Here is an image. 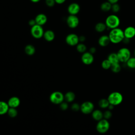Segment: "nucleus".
Wrapping results in <instances>:
<instances>
[{"label": "nucleus", "instance_id": "nucleus-20", "mask_svg": "<svg viewBox=\"0 0 135 135\" xmlns=\"http://www.w3.org/2000/svg\"><path fill=\"white\" fill-rule=\"evenodd\" d=\"M107 59L110 61L111 64H114L120 62L117 53H111L108 56Z\"/></svg>", "mask_w": 135, "mask_h": 135}, {"label": "nucleus", "instance_id": "nucleus-28", "mask_svg": "<svg viewBox=\"0 0 135 135\" xmlns=\"http://www.w3.org/2000/svg\"><path fill=\"white\" fill-rule=\"evenodd\" d=\"M111 65V63L107 59L103 60V61L101 63V66L102 68L104 70H108L110 69Z\"/></svg>", "mask_w": 135, "mask_h": 135}, {"label": "nucleus", "instance_id": "nucleus-11", "mask_svg": "<svg viewBox=\"0 0 135 135\" xmlns=\"http://www.w3.org/2000/svg\"><path fill=\"white\" fill-rule=\"evenodd\" d=\"M81 60L85 65L91 64L94 61L93 55L89 52H85L82 54Z\"/></svg>", "mask_w": 135, "mask_h": 135}, {"label": "nucleus", "instance_id": "nucleus-40", "mask_svg": "<svg viewBox=\"0 0 135 135\" xmlns=\"http://www.w3.org/2000/svg\"><path fill=\"white\" fill-rule=\"evenodd\" d=\"M119 0H107V1H108V2H109L110 3H111V4H113L115 3H118Z\"/></svg>", "mask_w": 135, "mask_h": 135}, {"label": "nucleus", "instance_id": "nucleus-41", "mask_svg": "<svg viewBox=\"0 0 135 135\" xmlns=\"http://www.w3.org/2000/svg\"><path fill=\"white\" fill-rule=\"evenodd\" d=\"M114 105H112V104H110L109 105V106H108V110H113V108H114Z\"/></svg>", "mask_w": 135, "mask_h": 135}, {"label": "nucleus", "instance_id": "nucleus-1", "mask_svg": "<svg viewBox=\"0 0 135 135\" xmlns=\"http://www.w3.org/2000/svg\"><path fill=\"white\" fill-rule=\"evenodd\" d=\"M108 36L110 42L114 44H117L123 42L124 38L123 31L120 27L110 30Z\"/></svg>", "mask_w": 135, "mask_h": 135}, {"label": "nucleus", "instance_id": "nucleus-24", "mask_svg": "<svg viewBox=\"0 0 135 135\" xmlns=\"http://www.w3.org/2000/svg\"><path fill=\"white\" fill-rule=\"evenodd\" d=\"M75 97V94L71 91L66 92V94L64 95V99L68 102H71L74 101Z\"/></svg>", "mask_w": 135, "mask_h": 135}, {"label": "nucleus", "instance_id": "nucleus-34", "mask_svg": "<svg viewBox=\"0 0 135 135\" xmlns=\"http://www.w3.org/2000/svg\"><path fill=\"white\" fill-rule=\"evenodd\" d=\"M71 109L74 111H77L80 109V105L77 103H74L72 105Z\"/></svg>", "mask_w": 135, "mask_h": 135}, {"label": "nucleus", "instance_id": "nucleus-9", "mask_svg": "<svg viewBox=\"0 0 135 135\" xmlns=\"http://www.w3.org/2000/svg\"><path fill=\"white\" fill-rule=\"evenodd\" d=\"M94 104L90 101L84 102L80 105V110L81 112L84 114H89L92 112L94 110Z\"/></svg>", "mask_w": 135, "mask_h": 135}, {"label": "nucleus", "instance_id": "nucleus-12", "mask_svg": "<svg viewBox=\"0 0 135 135\" xmlns=\"http://www.w3.org/2000/svg\"><path fill=\"white\" fill-rule=\"evenodd\" d=\"M123 31L126 38L131 40L135 36V27L133 26H128Z\"/></svg>", "mask_w": 135, "mask_h": 135}, {"label": "nucleus", "instance_id": "nucleus-17", "mask_svg": "<svg viewBox=\"0 0 135 135\" xmlns=\"http://www.w3.org/2000/svg\"><path fill=\"white\" fill-rule=\"evenodd\" d=\"M43 37L46 41L51 42L55 38V34L53 31L48 30L44 32Z\"/></svg>", "mask_w": 135, "mask_h": 135}, {"label": "nucleus", "instance_id": "nucleus-43", "mask_svg": "<svg viewBox=\"0 0 135 135\" xmlns=\"http://www.w3.org/2000/svg\"><path fill=\"white\" fill-rule=\"evenodd\" d=\"M134 57H135V50L134 51Z\"/></svg>", "mask_w": 135, "mask_h": 135}, {"label": "nucleus", "instance_id": "nucleus-16", "mask_svg": "<svg viewBox=\"0 0 135 135\" xmlns=\"http://www.w3.org/2000/svg\"><path fill=\"white\" fill-rule=\"evenodd\" d=\"M7 103L9 107L16 108L20 105V100L16 97H13L8 100Z\"/></svg>", "mask_w": 135, "mask_h": 135}, {"label": "nucleus", "instance_id": "nucleus-23", "mask_svg": "<svg viewBox=\"0 0 135 135\" xmlns=\"http://www.w3.org/2000/svg\"><path fill=\"white\" fill-rule=\"evenodd\" d=\"M25 52L26 54L28 55H32L35 52V47L31 44H28L26 45L24 49Z\"/></svg>", "mask_w": 135, "mask_h": 135}, {"label": "nucleus", "instance_id": "nucleus-36", "mask_svg": "<svg viewBox=\"0 0 135 135\" xmlns=\"http://www.w3.org/2000/svg\"><path fill=\"white\" fill-rule=\"evenodd\" d=\"M28 24L30 26L32 27L34 25H35L36 24V22H35V19H31L29 21H28Z\"/></svg>", "mask_w": 135, "mask_h": 135}, {"label": "nucleus", "instance_id": "nucleus-33", "mask_svg": "<svg viewBox=\"0 0 135 135\" xmlns=\"http://www.w3.org/2000/svg\"><path fill=\"white\" fill-rule=\"evenodd\" d=\"M55 3V0H45V4L49 7H53Z\"/></svg>", "mask_w": 135, "mask_h": 135}, {"label": "nucleus", "instance_id": "nucleus-5", "mask_svg": "<svg viewBox=\"0 0 135 135\" xmlns=\"http://www.w3.org/2000/svg\"><path fill=\"white\" fill-rule=\"evenodd\" d=\"M110 128V123L108 120L103 118L98 121L96 126V129L100 133H106Z\"/></svg>", "mask_w": 135, "mask_h": 135}, {"label": "nucleus", "instance_id": "nucleus-21", "mask_svg": "<svg viewBox=\"0 0 135 135\" xmlns=\"http://www.w3.org/2000/svg\"><path fill=\"white\" fill-rule=\"evenodd\" d=\"M9 108L7 103L4 101H0V115L7 113Z\"/></svg>", "mask_w": 135, "mask_h": 135}, {"label": "nucleus", "instance_id": "nucleus-25", "mask_svg": "<svg viewBox=\"0 0 135 135\" xmlns=\"http://www.w3.org/2000/svg\"><path fill=\"white\" fill-rule=\"evenodd\" d=\"M76 49L77 51L79 52V53H83L86 52L87 48H86V46L83 43L79 42L76 45Z\"/></svg>", "mask_w": 135, "mask_h": 135}, {"label": "nucleus", "instance_id": "nucleus-31", "mask_svg": "<svg viewBox=\"0 0 135 135\" xmlns=\"http://www.w3.org/2000/svg\"><path fill=\"white\" fill-rule=\"evenodd\" d=\"M120 10V6L118 3H115L113 4H112L111 6V10L112 12H113L114 14L118 13Z\"/></svg>", "mask_w": 135, "mask_h": 135}, {"label": "nucleus", "instance_id": "nucleus-7", "mask_svg": "<svg viewBox=\"0 0 135 135\" xmlns=\"http://www.w3.org/2000/svg\"><path fill=\"white\" fill-rule=\"evenodd\" d=\"M64 99V95L59 91H55L51 93L50 97L51 102L54 104H58L61 103Z\"/></svg>", "mask_w": 135, "mask_h": 135}, {"label": "nucleus", "instance_id": "nucleus-39", "mask_svg": "<svg viewBox=\"0 0 135 135\" xmlns=\"http://www.w3.org/2000/svg\"><path fill=\"white\" fill-rule=\"evenodd\" d=\"M55 1L56 4H63L66 1V0H55Z\"/></svg>", "mask_w": 135, "mask_h": 135}, {"label": "nucleus", "instance_id": "nucleus-10", "mask_svg": "<svg viewBox=\"0 0 135 135\" xmlns=\"http://www.w3.org/2000/svg\"><path fill=\"white\" fill-rule=\"evenodd\" d=\"M65 42L70 46H76L79 43V36L75 33H70L66 36Z\"/></svg>", "mask_w": 135, "mask_h": 135}, {"label": "nucleus", "instance_id": "nucleus-32", "mask_svg": "<svg viewBox=\"0 0 135 135\" xmlns=\"http://www.w3.org/2000/svg\"><path fill=\"white\" fill-rule=\"evenodd\" d=\"M112 115V112L109 110H106L103 112V118L105 119H107V120L109 119L110 118H111Z\"/></svg>", "mask_w": 135, "mask_h": 135}, {"label": "nucleus", "instance_id": "nucleus-22", "mask_svg": "<svg viewBox=\"0 0 135 135\" xmlns=\"http://www.w3.org/2000/svg\"><path fill=\"white\" fill-rule=\"evenodd\" d=\"M112 4L108 2V1L103 2L100 5V9L102 11L104 12H107L111 10Z\"/></svg>", "mask_w": 135, "mask_h": 135}, {"label": "nucleus", "instance_id": "nucleus-27", "mask_svg": "<svg viewBox=\"0 0 135 135\" xmlns=\"http://www.w3.org/2000/svg\"><path fill=\"white\" fill-rule=\"evenodd\" d=\"M126 63L128 68L130 69H135V57H130Z\"/></svg>", "mask_w": 135, "mask_h": 135}, {"label": "nucleus", "instance_id": "nucleus-18", "mask_svg": "<svg viewBox=\"0 0 135 135\" xmlns=\"http://www.w3.org/2000/svg\"><path fill=\"white\" fill-rule=\"evenodd\" d=\"M92 117L94 120L99 121L103 118V113L100 110H94L92 112Z\"/></svg>", "mask_w": 135, "mask_h": 135}, {"label": "nucleus", "instance_id": "nucleus-6", "mask_svg": "<svg viewBox=\"0 0 135 135\" xmlns=\"http://www.w3.org/2000/svg\"><path fill=\"white\" fill-rule=\"evenodd\" d=\"M44 31L42 26L35 24L31 28V35L36 39L41 38L43 36Z\"/></svg>", "mask_w": 135, "mask_h": 135}, {"label": "nucleus", "instance_id": "nucleus-15", "mask_svg": "<svg viewBox=\"0 0 135 135\" xmlns=\"http://www.w3.org/2000/svg\"><path fill=\"white\" fill-rule=\"evenodd\" d=\"M98 44L101 47H105L108 46L110 42L108 35H102L98 39Z\"/></svg>", "mask_w": 135, "mask_h": 135}, {"label": "nucleus", "instance_id": "nucleus-2", "mask_svg": "<svg viewBox=\"0 0 135 135\" xmlns=\"http://www.w3.org/2000/svg\"><path fill=\"white\" fill-rule=\"evenodd\" d=\"M104 23L107 28L111 30L119 27L120 24V19L118 15L113 13L107 16Z\"/></svg>", "mask_w": 135, "mask_h": 135}, {"label": "nucleus", "instance_id": "nucleus-26", "mask_svg": "<svg viewBox=\"0 0 135 135\" xmlns=\"http://www.w3.org/2000/svg\"><path fill=\"white\" fill-rule=\"evenodd\" d=\"M109 104L110 103L107 99H101L99 101V105L101 108L102 109L107 108Z\"/></svg>", "mask_w": 135, "mask_h": 135}, {"label": "nucleus", "instance_id": "nucleus-42", "mask_svg": "<svg viewBox=\"0 0 135 135\" xmlns=\"http://www.w3.org/2000/svg\"><path fill=\"white\" fill-rule=\"evenodd\" d=\"M32 2H33V3H38V2H39L41 0H30Z\"/></svg>", "mask_w": 135, "mask_h": 135}, {"label": "nucleus", "instance_id": "nucleus-30", "mask_svg": "<svg viewBox=\"0 0 135 135\" xmlns=\"http://www.w3.org/2000/svg\"><path fill=\"white\" fill-rule=\"evenodd\" d=\"M7 113L8 115L11 118H14L15 117L17 114V111L16 109L14 108H9Z\"/></svg>", "mask_w": 135, "mask_h": 135}, {"label": "nucleus", "instance_id": "nucleus-29", "mask_svg": "<svg viewBox=\"0 0 135 135\" xmlns=\"http://www.w3.org/2000/svg\"><path fill=\"white\" fill-rule=\"evenodd\" d=\"M110 69H111V71L113 72H114V73H118V72H119L120 71L121 67V65L119 64V63H118L112 64Z\"/></svg>", "mask_w": 135, "mask_h": 135}, {"label": "nucleus", "instance_id": "nucleus-8", "mask_svg": "<svg viewBox=\"0 0 135 135\" xmlns=\"http://www.w3.org/2000/svg\"><path fill=\"white\" fill-rule=\"evenodd\" d=\"M79 19L76 15H69L66 18V24L71 28L77 27L79 24Z\"/></svg>", "mask_w": 135, "mask_h": 135}, {"label": "nucleus", "instance_id": "nucleus-4", "mask_svg": "<svg viewBox=\"0 0 135 135\" xmlns=\"http://www.w3.org/2000/svg\"><path fill=\"white\" fill-rule=\"evenodd\" d=\"M107 99L110 104L114 106L120 104L123 101V96L121 93L119 92H113L111 93Z\"/></svg>", "mask_w": 135, "mask_h": 135}, {"label": "nucleus", "instance_id": "nucleus-35", "mask_svg": "<svg viewBox=\"0 0 135 135\" xmlns=\"http://www.w3.org/2000/svg\"><path fill=\"white\" fill-rule=\"evenodd\" d=\"M60 104V108L62 110H65L68 109V104L66 102H62Z\"/></svg>", "mask_w": 135, "mask_h": 135}, {"label": "nucleus", "instance_id": "nucleus-37", "mask_svg": "<svg viewBox=\"0 0 135 135\" xmlns=\"http://www.w3.org/2000/svg\"><path fill=\"white\" fill-rule=\"evenodd\" d=\"M79 42L80 43H83L86 39L84 35H81L79 36Z\"/></svg>", "mask_w": 135, "mask_h": 135}, {"label": "nucleus", "instance_id": "nucleus-13", "mask_svg": "<svg viewBox=\"0 0 135 135\" xmlns=\"http://www.w3.org/2000/svg\"><path fill=\"white\" fill-rule=\"evenodd\" d=\"M80 11V6L77 3H72L68 7V12L70 15H76Z\"/></svg>", "mask_w": 135, "mask_h": 135}, {"label": "nucleus", "instance_id": "nucleus-3", "mask_svg": "<svg viewBox=\"0 0 135 135\" xmlns=\"http://www.w3.org/2000/svg\"><path fill=\"white\" fill-rule=\"evenodd\" d=\"M119 62L126 63L131 57V52L130 50L126 47L120 48L117 53Z\"/></svg>", "mask_w": 135, "mask_h": 135}, {"label": "nucleus", "instance_id": "nucleus-14", "mask_svg": "<svg viewBox=\"0 0 135 135\" xmlns=\"http://www.w3.org/2000/svg\"><path fill=\"white\" fill-rule=\"evenodd\" d=\"M36 24L41 26H43L46 24L47 21V17L46 15L43 13H40L37 14L35 17Z\"/></svg>", "mask_w": 135, "mask_h": 135}, {"label": "nucleus", "instance_id": "nucleus-38", "mask_svg": "<svg viewBox=\"0 0 135 135\" xmlns=\"http://www.w3.org/2000/svg\"><path fill=\"white\" fill-rule=\"evenodd\" d=\"M96 51H97V50H96V48L95 47H91L89 49V52H90L92 54L95 53L96 52Z\"/></svg>", "mask_w": 135, "mask_h": 135}, {"label": "nucleus", "instance_id": "nucleus-19", "mask_svg": "<svg viewBox=\"0 0 135 135\" xmlns=\"http://www.w3.org/2000/svg\"><path fill=\"white\" fill-rule=\"evenodd\" d=\"M107 28V27L105 23L103 22H98L94 26V29L95 31L98 33H103L106 30Z\"/></svg>", "mask_w": 135, "mask_h": 135}]
</instances>
